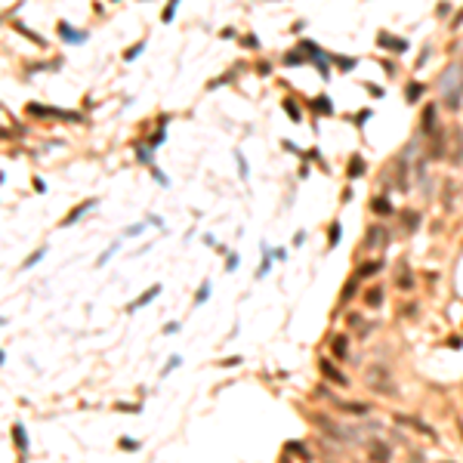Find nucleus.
Segmentation results:
<instances>
[{"instance_id": "nucleus-1", "label": "nucleus", "mask_w": 463, "mask_h": 463, "mask_svg": "<svg viewBox=\"0 0 463 463\" xmlns=\"http://www.w3.org/2000/svg\"><path fill=\"white\" fill-rule=\"evenodd\" d=\"M377 44L386 46V50H392V52H404V50H408V44L398 40V38H392L389 31H380V34H377Z\"/></svg>"}, {"instance_id": "nucleus-2", "label": "nucleus", "mask_w": 463, "mask_h": 463, "mask_svg": "<svg viewBox=\"0 0 463 463\" xmlns=\"http://www.w3.org/2000/svg\"><path fill=\"white\" fill-rule=\"evenodd\" d=\"M330 349L336 358H349V340H346V334H336L334 340H330Z\"/></svg>"}, {"instance_id": "nucleus-3", "label": "nucleus", "mask_w": 463, "mask_h": 463, "mask_svg": "<svg viewBox=\"0 0 463 463\" xmlns=\"http://www.w3.org/2000/svg\"><path fill=\"white\" fill-rule=\"evenodd\" d=\"M322 374H324V377H328L330 383H336V386H346V383H349V380H346V377H343V374L336 370L330 362H322Z\"/></svg>"}, {"instance_id": "nucleus-4", "label": "nucleus", "mask_w": 463, "mask_h": 463, "mask_svg": "<svg viewBox=\"0 0 463 463\" xmlns=\"http://www.w3.org/2000/svg\"><path fill=\"white\" fill-rule=\"evenodd\" d=\"M158 294H161V284H154V288H148V290H146V294H142L139 300H133V302H130V306H127V309L133 312V309H139V306H146V302H152V300H154Z\"/></svg>"}, {"instance_id": "nucleus-5", "label": "nucleus", "mask_w": 463, "mask_h": 463, "mask_svg": "<svg viewBox=\"0 0 463 463\" xmlns=\"http://www.w3.org/2000/svg\"><path fill=\"white\" fill-rule=\"evenodd\" d=\"M59 34H62V38H65L68 44H84V40H86L80 31H74V28H71V25H65V22H59Z\"/></svg>"}, {"instance_id": "nucleus-6", "label": "nucleus", "mask_w": 463, "mask_h": 463, "mask_svg": "<svg viewBox=\"0 0 463 463\" xmlns=\"http://www.w3.org/2000/svg\"><path fill=\"white\" fill-rule=\"evenodd\" d=\"M368 232H370V235H368V241H364L368 247H383V244H386V238H389V235H386V228H377V226H374V228H368Z\"/></svg>"}, {"instance_id": "nucleus-7", "label": "nucleus", "mask_w": 463, "mask_h": 463, "mask_svg": "<svg viewBox=\"0 0 463 463\" xmlns=\"http://www.w3.org/2000/svg\"><path fill=\"white\" fill-rule=\"evenodd\" d=\"M383 302V288H370L368 294H364V306H370V309H377Z\"/></svg>"}, {"instance_id": "nucleus-8", "label": "nucleus", "mask_w": 463, "mask_h": 463, "mask_svg": "<svg viewBox=\"0 0 463 463\" xmlns=\"http://www.w3.org/2000/svg\"><path fill=\"white\" fill-rule=\"evenodd\" d=\"M370 460L374 463H386L389 460V448H386V444H370Z\"/></svg>"}, {"instance_id": "nucleus-9", "label": "nucleus", "mask_w": 463, "mask_h": 463, "mask_svg": "<svg viewBox=\"0 0 463 463\" xmlns=\"http://www.w3.org/2000/svg\"><path fill=\"white\" fill-rule=\"evenodd\" d=\"M336 404L349 414H368V404H362V402H336Z\"/></svg>"}, {"instance_id": "nucleus-10", "label": "nucleus", "mask_w": 463, "mask_h": 463, "mask_svg": "<svg viewBox=\"0 0 463 463\" xmlns=\"http://www.w3.org/2000/svg\"><path fill=\"white\" fill-rule=\"evenodd\" d=\"M284 451H296V457H302V460H312V454L306 451V444H300V442H288V444H284Z\"/></svg>"}, {"instance_id": "nucleus-11", "label": "nucleus", "mask_w": 463, "mask_h": 463, "mask_svg": "<svg viewBox=\"0 0 463 463\" xmlns=\"http://www.w3.org/2000/svg\"><path fill=\"white\" fill-rule=\"evenodd\" d=\"M12 438H16V444H19V451H28V438H25V430L19 423L12 426Z\"/></svg>"}, {"instance_id": "nucleus-12", "label": "nucleus", "mask_w": 463, "mask_h": 463, "mask_svg": "<svg viewBox=\"0 0 463 463\" xmlns=\"http://www.w3.org/2000/svg\"><path fill=\"white\" fill-rule=\"evenodd\" d=\"M312 108H315L318 114H330V112H334V108H330V99H328V96H318V99L312 102Z\"/></svg>"}, {"instance_id": "nucleus-13", "label": "nucleus", "mask_w": 463, "mask_h": 463, "mask_svg": "<svg viewBox=\"0 0 463 463\" xmlns=\"http://www.w3.org/2000/svg\"><path fill=\"white\" fill-rule=\"evenodd\" d=\"M93 204H96V201H84V204H78V207H74V210H71V216H68V220H65V226H71V222H74V220H78V216H80V213H84V210H86V207H93Z\"/></svg>"}, {"instance_id": "nucleus-14", "label": "nucleus", "mask_w": 463, "mask_h": 463, "mask_svg": "<svg viewBox=\"0 0 463 463\" xmlns=\"http://www.w3.org/2000/svg\"><path fill=\"white\" fill-rule=\"evenodd\" d=\"M420 93H423V84H411V86L404 90V99L414 102V99H420Z\"/></svg>"}, {"instance_id": "nucleus-15", "label": "nucleus", "mask_w": 463, "mask_h": 463, "mask_svg": "<svg viewBox=\"0 0 463 463\" xmlns=\"http://www.w3.org/2000/svg\"><path fill=\"white\" fill-rule=\"evenodd\" d=\"M374 213H392V207L386 198H374Z\"/></svg>"}, {"instance_id": "nucleus-16", "label": "nucleus", "mask_w": 463, "mask_h": 463, "mask_svg": "<svg viewBox=\"0 0 463 463\" xmlns=\"http://www.w3.org/2000/svg\"><path fill=\"white\" fill-rule=\"evenodd\" d=\"M355 281H358V278H349V284H346V290H343V296H340V306H346V302L352 300V290H355Z\"/></svg>"}, {"instance_id": "nucleus-17", "label": "nucleus", "mask_w": 463, "mask_h": 463, "mask_svg": "<svg viewBox=\"0 0 463 463\" xmlns=\"http://www.w3.org/2000/svg\"><path fill=\"white\" fill-rule=\"evenodd\" d=\"M358 173H364V161H362V158H355V161L349 164V176H358Z\"/></svg>"}, {"instance_id": "nucleus-18", "label": "nucleus", "mask_w": 463, "mask_h": 463, "mask_svg": "<svg viewBox=\"0 0 463 463\" xmlns=\"http://www.w3.org/2000/svg\"><path fill=\"white\" fill-rule=\"evenodd\" d=\"M398 288H414V278H411V272H408V275L402 272V275H398Z\"/></svg>"}, {"instance_id": "nucleus-19", "label": "nucleus", "mask_w": 463, "mask_h": 463, "mask_svg": "<svg viewBox=\"0 0 463 463\" xmlns=\"http://www.w3.org/2000/svg\"><path fill=\"white\" fill-rule=\"evenodd\" d=\"M377 269H380V262H368V266H362V269H358V275H374Z\"/></svg>"}, {"instance_id": "nucleus-20", "label": "nucleus", "mask_w": 463, "mask_h": 463, "mask_svg": "<svg viewBox=\"0 0 463 463\" xmlns=\"http://www.w3.org/2000/svg\"><path fill=\"white\" fill-rule=\"evenodd\" d=\"M176 4H180V0H170V4H167V10H164V22H170V19H173V12H176Z\"/></svg>"}, {"instance_id": "nucleus-21", "label": "nucleus", "mask_w": 463, "mask_h": 463, "mask_svg": "<svg viewBox=\"0 0 463 463\" xmlns=\"http://www.w3.org/2000/svg\"><path fill=\"white\" fill-rule=\"evenodd\" d=\"M328 241H330V244H336V241H340V226H336V222L330 226V235H328Z\"/></svg>"}, {"instance_id": "nucleus-22", "label": "nucleus", "mask_w": 463, "mask_h": 463, "mask_svg": "<svg viewBox=\"0 0 463 463\" xmlns=\"http://www.w3.org/2000/svg\"><path fill=\"white\" fill-rule=\"evenodd\" d=\"M284 108H288L290 120H300V112H296V105H294V102H284Z\"/></svg>"}, {"instance_id": "nucleus-23", "label": "nucleus", "mask_w": 463, "mask_h": 463, "mask_svg": "<svg viewBox=\"0 0 463 463\" xmlns=\"http://www.w3.org/2000/svg\"><path fill=\"white\" fill-rule=\"evenodd\" d=\"M120 448H139V442H133V438H120Z\"/></svg>"}, {"instance_id": "nucleus-24", "label": "nucleus", "mask_w": 463, "mask_h": 463, "mask_svg": "<svg viewBox=\"0 0 463 463\" xmlns=\"http://www.w3.org/2000/svg\"><path fill=\"white\" fill-rule=\"evenodd\" d=\"M40 256H44V250H38V254H31V256H28V260H25V266H34V262H38V260H40Z\"/></svg>"}, {"instance_id": "nucleus-25", "label": "nucleus", "mask_w": 463, "mask_h": 463, "mask_svg": "<svg viewBox=\"0 0 463 463\" xmlns=\"http://www.w3.org/2000/svg\"><path fill=\"white\" fill-rule=\"evenodd\" d=\"M207 294H210V288H207V284H204V288L198 290V300H194V302H204V300H207Z\"/></svg>"}, {"instance_id": "nucleus-26", "label": "nucleus", "mask_w": 463, "mask_h": 463, "mask_svg": "<svg viewBox=\"0 0 463 463\" xmlns=\"http://www.w3.org/2000/svg\"><path fill=\"white\" fill-rule=\"evenodd\" d=\"M139 52H142V44H136V46H133V50L127 52V59H136V56H139Z\"/></svg>"}, {"instance_id": "nucleus-27", "label": "nucleus", "mask_w": 463, "mask_h": 463, "mask_svg": "<svg viewBox=\"0 0 463 463\" xmlns=\"http://www.w3.org/2000/svg\"><path fill=\"white\" fill-rule=\"evenodd\" d=\"M176 330H180V324H176V322H170V324L164 328V334H176Z\"/></svg>"}, {"instance_id": "nucleus-28", "label": "nucleus", "mask_w": 463, "mask_h": 463, "mask_svg": "<svg viewBox=\"0 0 463 463\" xmlns=\"http://www.w3.org/2000/svg\"><path fill=\"white\" fill-rule=\"evenodd\" d=\"M460 436H463V430H460Z\"/></svg>"}]
</instances>
